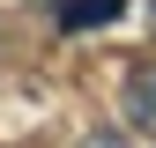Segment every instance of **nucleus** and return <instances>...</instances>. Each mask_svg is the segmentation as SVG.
<instances>
[{"mask_svg":"<svg viewBox=\"0 0 156 148\" xmlns=\"http://www.w3.org/2000/svg\"><path fill=\"white\" fill-rule=\"evenodd\" d=\"M119 111H126V126H134V133H156V59L126 74V89H119Z\"/></svg>","mask_w":156,"mask_h":148,"instance_id":"f257e3e1","label":"nucleus"},{"mask_svg":"<svg viewBox=\"0 0 156 148\" xmlns=\"http://www.w3.org/2000/svg\"><path fill=\"white\" fill-rule=\"evenodd\" d=\"M126 0H60V30H97V22H112Z\"/></svg>","mask_w":156,"mask_h":148,"instance_id":"f03ea898","label":"nucleus"}]
</instances>
